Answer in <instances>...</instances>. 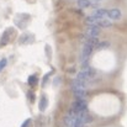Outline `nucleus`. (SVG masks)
Masks as SVG:
<instances>
[{"mask_svg": "<svg viewBox=\"0 0 127 127\" xmlns=\"http://www.w3.org/2000/svg\"><path fill=\"white\" fill-rule=\"evenodd\" d=\"M75 115L80 114V112H85L88 111V104L85 100H75L73 104H72V109H70Z\"/></svg>", "mask_w": 127, "mask_h": 127, "instance_id": "1", "label": "nucleus"}, {"mask_svg": "<svg viewBox=\"0 0 127 127\" xmlns=\"http://www.w3.org/2000/svg\"><path fill=\"white\" fill-rule=\"evenodd\" d=\"M93 51H94V47L93 46H90V44H84V48H83V51H82V63L85 62V61H88V58L90 57V54L93 53Z\"/></svg>", "mask_w": 127, "mask_h": 127, "instance_id": "2", "label": "nucleus"}, {"mask_svg": "<svg viewBox=\"0 0 127 127\" xmlns=\"http://www.w3.org/2000/svg\"><path fill=\"white\" fill-rule=\"evenodd\" d=\"M107 16L111 19V20H120L121 16H122V12L120 9H111L107 11Z\"/></svg>", "mask_w": 127, "mask_h": 127, "instance_id": "3", "label": "nucleus"}, {"mask_svg": "<svg viewBox=\"0 0 127 127\" xmlns=\"http://www.w3.org/2000/svg\"><path fill=\"white\" fill-rule=\"evenodd\" d=\"M88 35L90 37H97L100 35V27L97 25H93V26H89L88 30H86Z\"/></svg>", "mask_w": 127, "mask_h": 127, "instance_id": "4", "label": "nucleus"}, {"mask_svg": "<svg viewBox=\"0 0 127 127\" xmlns=\"http://www.w3.org/2000/svg\"><path fill=\"white\" fill-rule=\"evenodd\" d=\"M107 11L109 10H105V9H96L93 12V16H95L97 19H104L105 16H107Z\"/></svg>", "mask_w": 127, "mask_h": 127, "instance_id": "5", "label": "nucleus"}, {"mask_svg": "<svg viewBox=\"0 0 127 127\" xmlns=\"http://www.w3.org/2000/svg\"><path fill=\"white\" fill-rule=\"evenodd\" d=\"M75 79L79 80V82H84V83H86V82L90 79V77H89V74H88L86 70H83V72H79V73L77 74V78H75Z\"/></svg>", "mask_w": 127, "mask_h": 127, "instance_id": "6", "label": "nucleus"}, {"mask_svg": "<svg viewBox=\"0 0 127 127\" xmlns=\"http://www.w3.org/2000/svg\"><path fill=\"white\" fill-rule=\"evenodd\" d=\"M74 93V96L77 100H84L85 96H86V91L85 89H78V90H73Z\"/></svg>", "mask_w": 127, "mask_h": 127, "instance_id": "7", "label": "nucleus"}, {"mask_svg": "<svg viewBox=\"0 0 127 127\" xmlns=\"http://www.w3.org/2000/svg\"><path fill=\"white\" fill-rule=\"evenodd\" d=\"M96 25H97L100 29H101V27H111V26H112V22H111L110 20H106V19H100Z\"/></svg>", "mask_w": 127, "mask_h": 127, "instance_id": "8", "label": "nucleus"}, {"mask_svg": "<svg viewBox=\"0 0 127 127\" xmlns=\"http://www.w3.org/2000/svg\"><path fill=\"white\" fill-rule=\"evenodd\" d=\"M99 42H100V41H99L97 37H90V36H89V37L85 40V43H86V44H90V46H93L94 48L99 44Z\"/></svg>", "mask_w": 127, "mask_h": 127, "instance_id": "9", "label": "nucleus"}, {"mask_svg": "<svg viewBox=\"0 0 127 127\" xmlns=\"http://www.w3.org/2000/svg\"><path fill=\"white\" fill-rule=\"evenodd\" d=\"M99 20L100 19H97V17H95V16H88L86 19H85V22L89 25V26H93V25H96L97 22H99Z\"/></svg>", "mask_w": 127, "mask_h": 127, "instance_id": "10", "label": "nucleus"}, {"mask_svg": "<svg viewBox=\"0 0 127 127\" xmlns=\"http://www.w3.org/2000/svg\"><path fill=\"white\" fill-rule=\"evenodd\" d=\"M47 104H48V101H47L46 96L43 95L42 97H41V101H40V110H41V111H44V110L47 109Z\"/></svg>", "mask_w": 127, "mask_h": 127, "instance_id": "11", "label": "nucleus"}, {"mask_svg": "<svg viewBox=\"0 0 127 127\" xmlns=\"http://www.w3.org/2000/svg\"><path fill=\"white\" fill-rule=\"evenodd\" d=\"M91 5L90 0H78V6L82 7V9H85V7H89Z\"/></svg>", "mask_w": 127, "mask_h": 127, "instance_id": "12", "label": "nucleus"}, {"mask_svg": "<svg viewBox=\"0 0 127 127\" xmlns=\"http://www.w3.org/2000/svg\"><path fill=\"white\" fill-rule=\"evenodd\" d=\"M110 46V43L106 42V41H102V42H99V44L95 47V48H97V49H102V48H106V47H109Z\"/></svg>", "mask_w": 127, "mask_h": 127, "instance_id": "13", "label": "nucleus"}, {"mask_svg": "<svg viewBox=\"0 0 127 127\" xmlns=\"http://www.w3.org/2000/svg\"><path fill=\"white\" fill-rule=\"evenodd\" d=\"M27 83H29V85H33L37 83V78L35 77V75H31V77H29V80H27Z\"/></svg>", "mask_w": 127, "mask_h": 127, "instance_id": "14", "label": "nucleus"}, {"mask_svg": "<svg viewBox=\"0 0 127 127\" xmlns=\"http://www.w3.org/2000/svg\"><path fill=\"white\" fill-rule=\"evenodd\" d=\"M100 1H101V0H90V2H91V5H93V6H97Z\"/></svg>", "mask_w": 127, "mask_h": 127, "instance_id": "15", "label": "nucleus"}, {"mask_svg": "<svg viewBox=\"0 0 127 127\" xmlns=\"http://www.w3.org/2000/svg\"><path fill=\"white\" fill-rule=\"evenodd\" d=\"M6 63H7V62H6V59H2V61L0 62V70H1V69H2L5 65H6Z\"/></svg>", "mask_w": 127, "mask_h": 127, "instance_id": "16", "label": "nucleus"}, {"mask_svg": "<svg viewBox=\"0 0 127 127\" xmlns=\"http://www.w3.org/2000/svg\"><path fill=\"white\" fill-rule=\"evenodd\" d=\"M30 124H31V119H29V120H26V121H25V122L22 124V126H21V127H27V126H29V125H30Z\"/></svg>", "mask_w": 127, "mask_h": 127, "instance_id": "17", "label": "nucleus"}, {"mask_svg": "<svg viewBox=\"0 0 127 127\" xmlns=\"http://www.w3.org/2000/svg\"><path fill=\"white\" fill-rule=\"evenodd\" d=\"M27 96L30 97V100H31V101H33V97H35V95H33V94H31V93H29V94H27Z\"/></svg>", "mask_w": 127, "mask_h": 127, "instance_id": "18", "label": "nucleus"}]
</instances>
